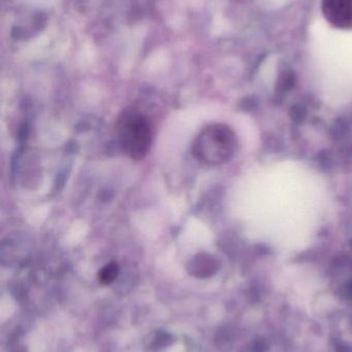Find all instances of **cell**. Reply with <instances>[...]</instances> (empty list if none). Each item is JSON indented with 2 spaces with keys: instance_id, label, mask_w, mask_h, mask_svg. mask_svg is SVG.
I'll use <instances>...</instances> for the list:
<instances>
[{
  "instance_id": "5",
  "label": "cell",
  "mask_w": 352,
  "mask_h": 352,
  "mask_svg": "<svg viewBox=\"0 0 352 352\" xmlns=\"http://www.w3.org/2000/svg\"><path fill=\"white\" fill-rule=\"evenodd\" d=\"M118 274H119V266L117 263L111 262L109 264L105 265L99 273V281L103 285H111L114 283L116 278H117Z\"/></svg>"
},
{
  "instance_id": "3",
  "label": "cell",
  "mask_w": 352,
  "mask_h": 352,
  "mask_svg": "<svg viewBox=\"0 0 352 352\" xmlns=\"http://www.w3.org/2000/svg\"><path fill=\"white\" fill-rule=\"evenodd\" d=\"M324 12L332 24L352 28V0H324Z\"/></svg>"
},
{
  "instance_id": "2",
  "label": "cell",
  "mask_w": 352,
  "mask_h": 352,
  "mask_svg": "<svg viewBox=\"0 0 352 352\" xmlns=\"http://www.w3.org/2000/svg\"><path fill=\"white\" fill-rule=\"evenodd\" d=\"M116 133L124 154L134 161H142L151 146L148 119L134 109H125L118 118Z\"/></svg>"
},
{
  "instance_id": "6",
  "label": "cell",
  "mask_w": 352,
  "mask_h": 352,
  "mask_svg": "<svg viewBox=\"0 0 352 352\" xmlns=\"http://www.w3.org/2000/svg\"><path fill=\"white\" fill-rule=\"evenodd\" d=\"M306 117V111L301 107H295L291 109V118L295 121H302Z\"/></svg>"
},
{
  "instance_id": "1",
  "label": "cell",
  "mask_w": 352,
  "mask_h": 352,
  "mask_svg": "<svg viewBox=\"0 0 352 352\" xmlns=\"http://www.w3.org/2000/svg\"><path fill=\"white\" fill-rule=\"evenodd\" d=\"M236 150V138L231 128L221 124L207 126L196 136L192 154L196 160L208 166L227 162Z\"/></svg>"
},
{
  "instance_id": "4",
  "label": "cell",
  "mask_w": 352,
  "mask_h": 352,
  "mask_svg": "<svg viewBox=\"0 0 352 352\" xmlns=\"http://www.w3.org/2000/svg\"><path fill=\"white\" fill-rule=\"evenodd\" d=\"M190 270L198 276H208L216 269V261L207 254H200L194 258L189 265Z\"/></svg>"
}]
</instances>
